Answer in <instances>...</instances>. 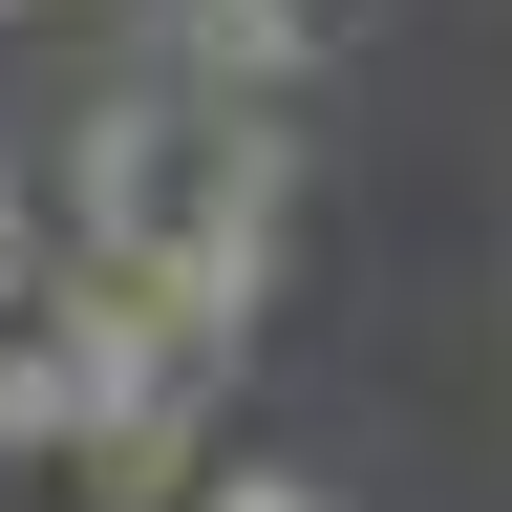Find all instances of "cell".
Segmentation results:
<instances>
[{"instance_id":"6da1fadb","label":"cell","mask_w":512,"mask_h":512,"mask_svg":"<svg viewBox=\"0 0 512 512\" xmlns=\"http://www.w3.org/2000/svg\"><path fill=\"white\" fill-rule=\"evenodd\" d=\"M150 64L214 86V107H299L342 64V0H150Z\"/></svg>"},{"instance_id":"277c9868","label":"cell","mask_w":512,"mask_h":512,"mask_svg":"<svg viewBox=\"0 0 512 512\" xmlns=\"http://www.w3.org/2000/svg\"><path fill=\"white\" fill-rule=\"evenodd\" d=\"M0 22H43V0H0Z\"/></svg>"},{"instance_id":"7a4b0ae2","label":"cell","mask_w":512,"mask_h":512,"mask_svg":"<svg viewBox=\"0 0 512 512\" xmlns=\"http://www.w3.org/2000/svg\"><path fill=\"white\" fill-rule=\"evenodd\" d=\"M22 448H64V363L22 342V320H0V470H22Z\"/></svg>"},{"instance_id":"3957f363","label":"cell","mask_w":512,"mask_h":512,"mask_svg":"<svg viewBox=\"0 0 512 512\" xmlns=\"http://www.w3.org/2000/svg\"><path fill=\"white\" fill-rule=\"evenodd\" d=\"M171 512H342V491H320V470H278V448H235V470H192Z\"/></svg>"}]
</instances>
